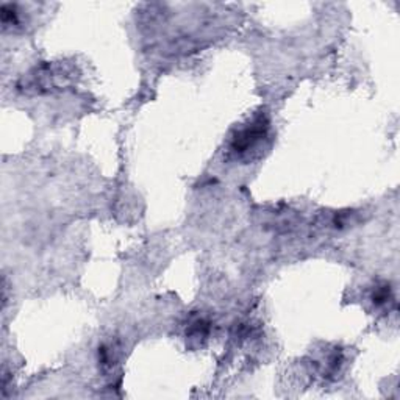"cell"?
I'll use <instances>...</instances> for the list:
<instances>
[{"mask_svg":"<svg viewBox=\"0 0 400 400\" xmlns=\"http://www.w3.org/2000/svg\"><path fill=\"white\" fill-rule=\"evenodd\" d=\"M264 128H266V124H263L261 120H258V122H255L251 127L244 128V130H241L236 135L235 141H233V146H232L233 150L238 154L247 152L248 149H252L256 142L263 138Z\"/></svg>","mask_w":400,"mask_h":400,"instance_id":"1","label":"cell"}]
</instances>
